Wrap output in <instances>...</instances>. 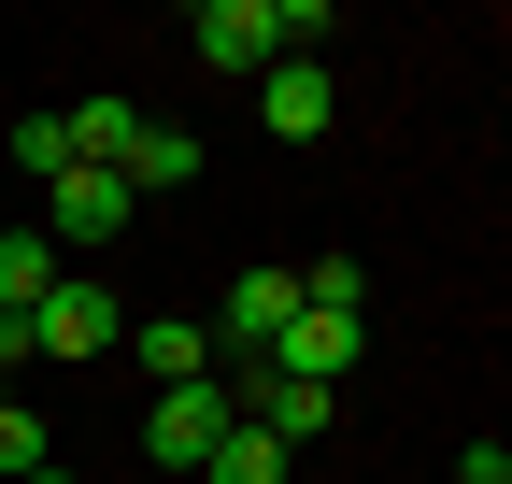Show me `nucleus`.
Returning <instances> with one entry per match:
<instances>
[{
    "label": "nucleus",
    "mask_w": 512,
    "mask_h": 484,
    "mask_svg": "<svg viewBox=\"0 0 512 484\" xmlns=\"http://www.w3.org/2000/svg\"><path fill=\"white\" fill-rule=\"evenodd\" d=\"M228 428H242L228 371H214V385H157V413H143V456H157V470H200V456H214Z\"/></svg>",
    "instance_id": "f257e3e1"
},
{
    "label": "nucleus",
    "mask_w": 512,
    "mask_h": 484,
    "mask_svg": "<svg viewBox=\"0 0 512 484\" xmlns=\"http://www.w3.org/2000/svg\"><path fill=\"white\" fill-rule=\"evenodd\" d=\"M185 57L200 72H285V0H200Z\"/></svg>",
    "instance_id": "f03ea898"
},
{
    "label": "nucleus",
    "mask_w": 512,
    "mask_h": 484,
    "mask_svg": "<svg viewBox=\"0 0 512 484\" xmlns=\"http://www.w3.org/2000/svg\"><path fill=\"white\" fill-rule=\"evenodd\" d=\"M128 214H143V200H128L114 171H57V186H43V242H57V257H100Z\"/></svg>",
    "instance_id": "7ed1b4c3"
},
{
    "label": "nucleus",
    "mask_w": 512,
    "mask_h": 484,
    "mask_svg": "<svg viewBox=\"0 0 512 484\" xmlns=\"http://www.w3.org/2000/svg\"><path fill=\"white\" fill-rule=\"evenodd\" d=\"M356 356H370V314H313V299H299V314H285V342L256 356V371H285V385H342Z\"/></svg>",
    "instance_id": "20e7f679"
},
{
    "label": "nucleus",
    "mask_w": 512,
    "mask_h": 484,
    "mask_svg": "<svg viewBox=\"0 0 512 484\" xmlns=\"http://www.w3.org/2000/svg\"><path fill=\"white\" fill-rule=\"evenodd\" d=\"M29 342H43V356H114L128 314H114V285H100V271H57V299L29 314Z\"/></svg>",
    "instance_id": "39448f33"
},
{
    "label": "nucleus",
    "mask_w": 512,
    "mask_h": 484,
    "mask_svg": "<svg viewBox=\"0 0 512 484\" xmlns=\"http://www.w3.org/2000/svg\"><path fill=\"white\" fill-rule=\"evenodd\" d=\"M228 399H242V428H271L285 456L328 442V413H342V385H285V371H228Z\"/></svg>",
    "instance_id": "423d86ee"
},
{
    "label": "nucleus",
    "mask_w": 512,
    "mask_h": 484,
    "mask_svg": "<svg viewBox=\"0 0 512 484\" xmlns=\"http://www.w3.org/2000/svg\"><path fill=\"white\" fill-rule=\"evenodd\" d=\"M342 114V86H328V57H285V72H256V129L271 143H313Z\"/></svg>",
    "instance_id": "0eeeda50"
},
{
    "label": "nucleus",
    "mask_w": 512,
    "mask_h": 484,
    "mask_svg": "<svg viewBox=\"0 0 512 484\" xmlns=\"http://www.w3.org/2000/svg\"><path fill=\"white\" fill-rule=\"evenodd\" d=\"M157 114L143 100H114V86H86V114H72V171H128V143H143Z\"/></svg>",
    "instance_id": "6e6552de"
},
{
    "label": "nucleus",
    "mask_w": 512,
    "mask_h": 484,
    "mask_svg": "<svg viewBox=\"0 0 512 484\" xmlns=\"http://www.w3.org/2000/svg\"><path fill=\"white\" fill-rule=\"evenodd\" d=\"M128 356H143L157 385H214V328H200V314H157V328H128Z\"/></svg>",
    "instance_id": "1a4fd4ad"
},
{
    "label": "nucleus",
    "mask_w": 512,
    "mask_h": 484,
    "mask_svg": "<svg viewBox=\"0 0 512 484\" xmlns=\"http://www.w3.org/2000/svg\"><path fill=\"white\" fill-rule=\"evenodd\" d=\"M114 186H128V200H171V186H200V129H143Z\"/></svg>",
    "instance_id": "9d476101"
},
{
    "label": "nucleus",
    "mask_w": 512,
    "mask_h": 484,
    "mask_svg": "<svg viewBox=\"0 0 512 484\" xmlns=\"http://www.w3.org/2000/svg\"><path fill=\"white\" fill-rule=\"evenodd\" d=\"M57 271H72V257H57L43 228H0V314H43V299H57Z\"/></svg>",
    "instance_id": "9b49d317"
},
{
    "label": "nucleus",
    "mask_w": 512,
    "mask_h": 484,
    "mask_svg": "<svg viewBox=\"0 0 512 484\" xmlns=\"http://www.w3.org/2000/svg\"><path fill=\"white\" fill-rule=\"evenodd\" d=\"M285 470H299V456H285L271 428H228V442L200 456V484H285Z\"/></svg>",
    "instance_id": "f8f14e48"
},
{
    "label": "nucleus",
    "mask_w": 512,
    "mask_h": 484,
    "mask_svg": "<svg viewBox=\"0 0 512 484\" xmlns=\"http://www.w3.org/2000/svg\"><path fill=\"white\" fill-rule=\"evenodd\" d=\"M0 171H43L57 186V171H72V114H15V129H0Z\"/></svg>",
    "instance_id": "ddd939ff"
},
{
    "label": "nucleus",
    "mask_w": 512,
    "mask_h": 484,
    "mask_svg": "<svg viewBox=\"0 0 512 484\" xmlns=\"http://www.w3.org/2000/svg\"><path fill=\"white\" fill-rule=\"evenodd\" d=\"M57 470V442H43V413L29 399H0V484H43Z\"/></svg>",
    "instance_id": "4468645a"
},
{
    "label": "nucleus",
    "mask_w": 512,
    "mask_h": 484,
    "mask_svg": "<svg viewBox=\"0 0 512 484\" xmlns=\"http://www.w3.org/2000/svg\"><path fill=\"white\" fill-rule=\"evenodd\" d=\"M299 299H313V314H370V271H356V257H313Z\"/></svg>",
    "instance_id": "2eb2a0df"
},
{
    "label": "nucleus",
    "mask_w": 512,
    "mask_h": 484,
    "mask_svg": "<svg viewBox=\"0 0 512 484\" xmlns=\"http://www.w3.org/2000/svg\"><path fill=\"white\" fill-rule=\"evenodd\" d=\"M15 371H43V342H29V314H0V385Z\"/></svg>",
    "instance_id": "dca6fc26"
},
{
    "label": "nucleus",
    "mask_w": 512,
    "mask_h": 484,
    "mask_svg": "<svg viewBox=\"0 0 512 484\" xmlns=\"http://www.w3.org/2000/svg\"><path fill=\"white\" fill-rule=\"evenodd\" d=\"M43 484H86V470H72V456H57V470H43Z\"/></svg>",
    "instance_id": "f3484780"
},
{
    "label": "nucleus",
    "mask_w": 512,
    "mask_h": 484,
    "mask_svg": "<svg viewBox=\"0 0 512 484\" xmlns=\"http://www.w3.org/2000/svg\"><path fill=\"white\" fill-rule=\"evenodd\" d=\"M498 484H512V470H498Z\"/></svg>",
    "instance_id": "a211bd4d"
}]
</instances>
